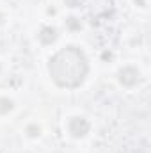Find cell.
<instances>
[{"mask_svg": "<svg viewBox=\"0 0 151 153\" xmlns=\"http://www.w3.org/2000/svg\"><path fill=\"white\" fill-rule=\"evenodd\" d=\"M139 71L135 70V68H132V66H124L123 70H119V82L123 84V85H126V87H132V85H135L137 82H139Z\"/></svg>", "mask_w": 151, "mask_h": 153, "instance_id": "obj_3", "label": "cell"}, {"mask_svg": "<svg viewBox=\"0 0 151 153\" xmlns=\"http://www.w3.org/2000/svg\"><path fill=\"white\" fill-rule=\"evenodd\" d=\"M13 111V100L9 98H0V114H7Z\"/></svg>", "mask_w": 151, "mask_h": 153, "instance_id": "obj_5", "label": "cell"}, {"mask_svg": "<svg viewBox=\"0 0 151 153\" xmlns=\"http://www.w3.org/2000/svg\"><path fill=\"white\" fill-rule=\"evenodd\" d=\"M68 130L73 137H84L89 132V121L85 117H71L68 123Z\"/></svg>", "mask_w": 151, "mask_h": 153, "instance_id": "obj_2", "label": "cell"}, {"mask_svg": "<svg viewBox=\"0 0 151 153\" xmlns=\"http://www.w3.org/2000/svg\"><path fill=\"white\" fill-rule=\"evenodd\" d=\"M2 18H4V16H2V14H0V23H2Z\"/></svg>", "mask_w": 151, "mask_h": 153, "instance_id": "obj_9", "label": "cell"}, {"mask_svg": "<svg viewBox=\"0 0 151 153\" xmlns=\"http://www.w3.org/2000/svg\"><path fill=\"white\" fill-rule=\"evenodd\" d=\"M48 71L59 87L73 89L84 84L89 73V61L80 48L66 46L50 59Z\"/></svg>", "mask_w": 151, "mask_h": 153, "instance_id": "obj_1", "label": "cell"}, {"mask_svg": "<svg viewBox=\"0 0 151 153\" xmlns=\"http://www.w3.org/2000/svg\"><path fill=\"white\" fill-rule=\"evenodd\" d=\"M68 25H70L71 29H80V23L76 22V18H70V22H68Z\"/></svg>", "mask_w": 151, "mask_h": 153, "instance_id": "obj_8", "label": "cell"}, {"mask_svg": "<svg viewBox=\"0 0 151 153\" xmlns=\"http://www.w3.org/2000/svg\"><path fill=\"white\" fill-rule=\"evenodd\" d=\"M39 132H41V130H39L38 125H30V126H27V134H29L30 137H38Z\"/></svg>", "mask_w": 151, "mask_h": 153, "instance_id": "obj_6", "label": "cell"}, {"mask_svg": "<svg viewBox=\"0 0 151 153\" xmlns=\"http://www.w3.org/2000/svg\"><path fill=\"white\" fill-rule=\"evenodd\" d=\"M66 2V5H70V7H78L80 4H82V0H64Z\"/></svg>", "mask_w": 151, "mask_h": 153, "instance_id": "obj_7", "label": "cell"}, {"mask_svg": "<svg viewBox=\"0 0 151 153\" xmlns=\"http://www.w3.org/2000/svg\"><path fill=\"white\" fill-rule=\"evenodd\" d=\"M39 39L44 45H52L57 39V29H53V27H43L41 32H39Z\"/></svg>", "mask_w": 151, "mask_h": 153, "instance_id": "obj_4", "label": "cell"}]
</instances>
